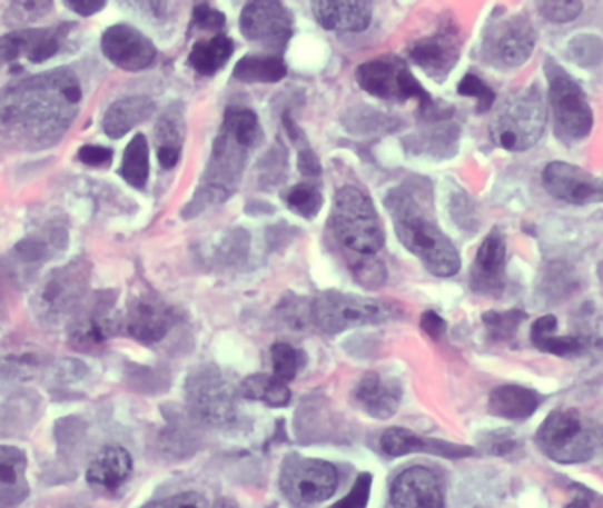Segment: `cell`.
Instances as JSON below:
<instances>
[{
	"label": "cell",
	"instance_id": "cell-1",
	"mask_svg": "<svg viewBox=\"0 0 603 508\" xmlns=\"http://www.w3.org/2000/svg\"><path fill=\"white\" fill-rule=\"evenodd\" d=\"M81 86L69 68L51 69L0 90V149L57 146L77 119Z\"/></svg>",
	"mask_w": 603,
	"mask_h": 508
},
{
	"label": "cell",
	"instance_id": "cell-2",
	"mask_svg": "<svg viewBox=\"0 0 603 508\" xmlns=\"http://www.w3.org/2000/svg\"><path fill=\"white\" fill-rule=\"evenodd\" d=\"M425 195L418 185L401 186L388 195L387 207L394 219L395 233L404 248L438 278H452L461 270L459 251L439 230L429 215Z\"/></svg>",
	"mask_w": 603,
	"mask_h": 508
},
{
	"label": "cell",
	"instance_id": "cell-3",
	"mask_svg": "<svg viewBox=\"0 0 603 508\" xmlns=\"http://www.w3.org/2000/svg\"><path fill=\"white\" fill-rule=\"evenodd\" d=\"M547 124L544 96L536 86L515 90L503 99L491 120L494 143L511 152H523L538 143Z\"/></svg>",
	"mask_w": 603,
	"mask_h": 508
},
{
	"label": "cell",
	"instance_id": "cell-4",
	"mask_svg": "<svg viewBox=\"0 0 603 508\" xmlns=\"http://www.w3.org/2000/svg\"><path fill=\"white\" fill-rule=\"evenodd\" d=\"M332 228L346 249L357 257H373L385 243L382 219L362 189H339L332 212Z\"/></svg>",
	"mask_w": 603,
	"mask_h": 508
},
{
	"label": "cell",
	"instance_id": "cell-5",
	"mask_svg": "<svg viewBox=\"0 0 603 508\" xmlns=\"http://www.w3.org/2000/svg\"><path fill=\"white\" fill-rule=\"evenodd\" d=\"M535 441L548 459L561 465H581L595 457L600 432L574 408H556L545 417Z\"/></svg>",
	"mask_w": 603,
	"mask_h": 508
},
{
	"label": "cell",
	"instance_id": "cell-6",
	"mask_svg": "<svg viewBox=\"0 0 603 508\" xmlns=\"http://www.w3.org/2000/svg\"><path fill=\"white\" fill-rule=\"evenodd\" d=\"M89 281L90 266L81 258L51 270L32 297L36 318L50 327L72 320L86 303Z\"/></svg>",
	"mask_w": 603,
	"mask_h": 508
},
{
	"label": "cell",
	"instance_id": "cell-7",
	"mask_svg": "<svg viewBox=\"0 0 603 508\" xmlns=\"http://www.w3.org/2000/svg\"><path fill=\"white\" fill-rule=\"evenodd\" d=\"M545 74L556 137L569 143L590 137L593 129V110L582 87L553 59L545 62Z\"/></svg>",
	"mask_w": 603,
	"mask_h": 508
},
{
	"label": "cell",
	"instance_id": "cell-8",
	"mask_svg": "<svg viewBox=\"0 0 603 508\" xmlns=\"http://www.w3.org/2000/svg\"><path fill=\"white\" fill-rule=\"evenodd\" d=\"M392 317L394 311L378 300L362 299L339 291H327L310 303V320L322 332L330 336L364 325L383 323Z\"/></svg>",
	"mask_w": 603,
	"mask_h": 508
},
{
	"label": "cell",
	"instance_id": "cell-9",
	"mask_svg": "<svg viewBox=\"0 0 603 508\" xmlns=\"http://www.w3.org/2000/svg\"><path fill=\"white\" fill-rule=\"evenodd\" d=\"M339 471L324 459H310L297 454L286 457L280 471V491L297 507L324 504L337 491Z\"/></svg>",
	"mask_w": 603,
	"mask_h": 508
},
{
	"label": "cell",
	"instance_id": "cell-10",
	"mask_svg": "<svg viewBox=\"0 0 603 508\" xmlns=\"http://www.w3.org/2000/svg\"><path fill=\"white\" fill-rule=\"evenodd\" d=\"M355 77L360 89L366 90L367 94L374 98L395 99V101L418 99L422 108L433 107L429 92L421 86V81L399 57L382 56L369 60L366 64L358 66Z\"/></svg>",
	"mask_w": 603,
	"mask_h": 508
},
{
	"label": "cell",
	"instance_id": "cell-11",
	"mask_svg": "<svg viewBox=\"0 0 603 508\" xmlns=\"http://www.w3.org/2000/svg\"><path fill=\"white\" fill-rule=\"evenodd\" d=\"M187 402L209 426H226L237 415V390L219 369L201 368L187 378Z\"/></svg>",
	"mask_w": 603,
	"mask_h": 508
},
{
	"label": "cell",
	"instance_id": "cell-12",
	"mask_svg": "<svg viewBox=\"0 0 603 508\" xmlns=\"http://www.w3.org/2000/svg\"><path fill=\"white\" fill-rule=\"evenodd\" d=\"M536 39L535 26L526 14L505 18L485 36V59L497 68H518L532 57Z\"/></svg>",
	"mask_w": 603,
	"mask_h": 508
},
{
	"label": "cell",
	"instance_id": "cell-13",
	"mask_svg": "<svg viewBox=\"0 0 603 508\" xmlns=\"http://www.w3.org/2000/svg\"><path fill=\"white\" fill-rule=\"evenodd\" d=\"M240 30L249 41L283 50L294 34V17L280 2L258 0L243 9Z\"/></svg>",
	"mask_w": 603,
	"mask_h": 508
},
{
	"label": "cell",
	"instance_id": "cell-14",
	"mask_svg": "<svg viewBox=\"0 0 603 508\" xmlns=\"http://www.w3.org/2000/svg\"><path fill=\"white\" fill-rule=\"evenodd\" d=\"M542 182L551 197L572 206L603 203V179L570 162H548L542 173Z\"/></svg>",
	"mask_w": 603,
	"mask_h": 508
},
{
	"label": "cell",
	"instance_id": "cell-15",
	"mask_svg": "<svg viewBox=\"0 0 603 508\" xmlns=\"http://www.w3.org/2000/svg\"><path fill=\"white\" fill-rule=\"evenodd\" d=\"M101 50L111 64L129 73H137L152 66L158 53L152 41L144 32L126 23L111 26L105 30Z\"/></svg>",
	"mask_w": 603,
	"mask_h": 508
},
{
	"label": "cell",
	"instance_id": "cell-16",
	"mask_svg": "<svg viewBox=\"0 0 603 508\" xmlns=\"http://www.w3.org/2000/svg\"><path fill=\"white\" fill-rule=\"evenodd\" d=\"M463 38L459 27L446 23L438 32L422 39L409 48V57L418 68L424 69L434 80H445L459 62Z\"/></svg>",
	"mask_w": 603,
	"mask_h": 508
},
{
	"label": "cell",
	"instance_id": "cell-17",
	"mask_svg": "<svg viewBox=\"0 0 603 508\" xmlns=\"http://www.w3.org/2000/svg\"><path fill=\"white\" fill-rule=\"evenodd\" d=\"M113 297L110 291L99 293L83 303L77 317L71 320L69 341L77 350H92L116 333L117 320L113 318Z\"/></svg>",
	"mask_w": 603,
	"mask_h": 508
},
{
	"label": "cell",
	"instance_id": "cell-18",
	"mask_svg": "<svg viewBox=\"0 0 603 508\" xmlns=\"http://www.w3.org/2000/svg\"><path fill=\"white\" fill-rule=\"evenodd\" d=\"M394 508H445L442 480L424 466H412L395 477L391 487Z\"/></svg>",
	"mask_w": 603,
	"mask_h": 508
},
{
	"label": "cell",
	"instance_id": "cell-19",
	"mask_svg": "<svg viewBox=\"0 0 603 508\" xmlns=\"http://www.w3.org/2000/svg\"><path fill=\"white\" fill-rule=\"evenodd\" d=\"M506 287V242L502 231L493 230L476 251L472 266L475 293L500 297Z\"/></svg>",
	"mask_w": 603,
	"mask_h": 508
},
{
	"label": "cell",
	"instance_id": "cell-20",
	"mask_svg": "<svg viewBox=\"0 0 603 508\" xmlns=\"http://www.w3.org/2000/svg\"><path fill=\"white\" fill-rule=\"evenodd\" d=\"M175 325L174 309L168 308L162 300L141 295L132 300L126 315V332L132 339L144 345H154L165 339L166 333L170 332Z\"/></svg>",
	"mask_w": 603,
	"mask_h": 508
},
{
	"label": "cell",
	"instance_id": "cell-21",
	"mask_svg": "<svg viewBox=\"0 0 603 508\" xmlns=\"http://www.w3.org/2000/svg\"><path fill=\"white\" fill-rule=\"evenodd\" d=\"M353 401L373 419L387 420L399 410L401 401H403V385L399 380L379 375V372H367L355 385Z\"/></svg>",
	"mask_w": 603,
	"mask_h": 508
},
{
	"label": "cell",
	"instance_id": "cell-22",
	"mask_svg": "<svg viewBox=\"0 0 603 508\" xmlns=\"http://www.w3.org/2000/svg\"><path fill=\"white\" fill-rule=\"evenodd\" d=\"M132 474V457L120 445L102 447L87 468L86 480L93 491L116 495Z\"/></svg>",
	"mask_w": 603,
	"mask_h": 508
},
{
	"label": "cell",
	"instance_id": "cell-23",
	"mask_svg": "<svg viewBox=\"0 0 603 508\" xmlns=\"http://www.w3.org/2000/svg\"><path fill=\"white\" fill-rule=\"evenodd\" d=\"M379 449L387 457H403L408 454H434V456L467 457L473 456L475 450L464 445L448 444V441L434 440V438H424L409 429L391 428L383 432L379 438Z\"/></svg>",
	"mask_w": 603,
	"mask_h": 508
},
{
	"label": "cell",
	"instance_id": "cell-24",
	"mask_svg": "<svg viewBox=\"0 0 603 508\" xmlns=\"http://www.w3.org/2000/svg\"><path fill=\"white\" fill-rule=\"evenodd\" d=\"M47 368L48 353L43 348L13 338L0 342V380H34Z\"/></svg>",
	"mask_w": 603,
	"mask_h": 508
},
{
	"label": "cell",
	"instance_id": "cell-25",
	"mask_svg": "<svg viewBox=\"0 0 603 508\" xmlns=\"http://www.w3.org/2000/svg\"><path fill=\"white\" fill-rule=\"evenodd\" d=\"M313 13L325 30L337 32H362L373 20L370 6L353 0H319L313 4Z\"/></svg>",
	"mask_w": 603,
	"mask_h": 508
},
{
	"label": "cell",
	"instance_id": "cell-26",
	"mask_svg": "<svg viewBox=\"0 0 603 508\" xmlns=\"http://www.w3.org/2000/svg\"><path fill=\"white\" fill-rule=\"evenodd\" d=\"M542 398L535 390L521 385H502L488 396V411L506 420H526L538 410Z\"/></svg>",
	"mask_w": 603,
	"mask_h": 508
},
{
	"label": "cell",
	"instance_id": "cell-27",
	"mask_svg": "<svg viewBox=\"0 0 603 508\" xmlns=\"http://www.w3.org/2000/svg\"><path fill=\"white\" fill-rule=\"evenodd\" d=\"M156 104L152 99L145 96H135V98H123L111 103L102 119V129L111 140H119L126 137L132 128L150 119Z\"/></svg>",
	"mask_w": 603,
	"mask_h": 508
},
{
	"label": "cell",
	"instance_id": "cell-28",
	"mask_svg": "<svg viewBox=\"0 0 603 508\" xmlns=\"http://www.w3.org/2000/svg\"><path fill=\"white\" fill-rule=\"evenodd\" d=\"M557 329V320L553 315H545L538 318L532 327V342L544 353L556 355V357H577L586 351L584 339L575 336H554Z\"/></svg>",
	"mask_w": 603,
	"mask_h": 508
},
{
	"label": "cell",
	"instance_id": "cell-29",
	"mask_svg": "<svg viewBox=\"0 0 603 508\" xmlns=\"http://www.w3.org/2000/svg\"><path fill=\"white\" fill-rule=\"evenodd\" d=\"M234 52V39L223 34L214 36L207 41H198L192 47L191 53H189V64L204 77H212L225 68Z\"/></svg>",
	"mask_w": 603,
	"mask_h": 508
},
{
	"label": "cell",
	"instance_id": "cell-30",
	"mask_svg": "<svg viewBox=\"0 0 603 508\" xmlns=\"http://www.w3.org/2000/svg\"><path fill=\"white\" fill-rule=\"evenodd\" d=\"M286 74L285 60L277 56H247L234 69V77L243 83H276Z\"/></svg>",
	"mask_w": 603,
	"mask_h": 508
},
{
	"label": "cell",
	"instance_id": "cell-31",
	"mask_svg": "<svg viewBox=\"0 0 603 508\" xmlns=\"http://www.w3.org/2000/svg\"><path fill=\"white\" fill-rule=\"evenodd\" d=\"M240 394L253 401H264L274 408H283L291 401L288 384L274 375H251L240 384Z\"/></svg>",
	"mask_w": 603,
	"mask_h": 508
},
{
	"label": "cell",
	"instance_id": "cell-32",
	"mask_svg": "<svg viewBox=\"0 0 603 508\" xmlns=\"http://www.w3.org/2000/svg\"><path fill=\"white\" fill-rule=\"evenodd\" d=\"M149 143L144 135H137L123 150L120 177L132 188L144 189L149 180Z\"/></svg>",
	"mask_w": 603,
	"mask_h": 508
},
{
	"label": "cell",
	"instance_id": "cell-33",
	"mask_svg": "<svg viewBox=\"0 0 603 508\" xmlns=\"http://www.w3.org/2000/svg\"><path fill=\"white\" fill-rule=\"evenodd\" d=\"M223 128L247 150L253 149L258 143L259 135H261L258 116H256L255 111L247 110V108H231V110L226 111Z\"/></svg>",
	"mask_w": 603,
	"mask_h": 508
},
{
	"label": "cell",
	"instance_id": "cell-34",
	"mask_svg": "<svg viewBox=\"0 0 603 508\" xmlns=\"http://www.w3.org/2000/svg\"><path fill=\"white\" fill-rule=\"evenodd\" d=\"M29 459L14 445H0V491L26 484Z\"/></svg>",
	"mask_w": 603,
	"mask_h": 508
},
{
	"label": "cell",
	"instance_id": "cell-35",
	"mask_svg": "<svg viewBox=\"0 0 603 508\" xmlns=\"http://www.w3.org/2000/svg\"><path fill=\"white\" fill-rule=\"evenodd\" d=\"M527 315L523 309H511V311H487L482 321L491 341H512L517 336L518 327L526 320Z\"/></svg>",
	"mask_w": 603,
	"mask_h": 508
},
{
	"label": "cell",
	"instance_id": "cell-36",
	"mask_svg": "<svg viewBox=\"0 0 603 508\" xmlns=\"http://www.w3.org/2000/svg\"><path fill=\"white\" fill-rule=\"evenodd\" d=\"M53 9V4L48 0H20L11 2L6 9L4 23L11 30H23L30 23L38 22L47 17Z\"/></svg>",
	"mask_w": 603,
	"mask_h": 508
},
{
	"label": "cell",
	"instance_id": "cell-37",
	"mask_svg": "<svg viewBox=\"0 0 603 508\" xmlns=\"http://www.w3.org/2000/svg\"><path fill=\"white\" fill-rule=\"evenodd\" d=\"M286 206L294 210L295 215L304 219H313L319 215V210L324 207V197L316 186L297 185L289 188L283 195Z\"/></svg>",
	"mask_w": 603,
	"mask_h": 508
},
{
	"label": "cell",
	"instance_id": "cell-38",
	"mask_svg": "<svg viewBox=\"0 0 603 508\" xmlns=\"http://www.w3.org/2000/svg\"><path fill=\"white\" fill-rule=\"evenodd\" d=\"M270 355H273L274 376H276L277 380L285 381V384L295 380L300 369H304V363H306L304 351L297 350L288 342H276L270 348Z\"/></svg>",
	"mask_w": 603,
	"mask_h": 508
},
{
	"label": "cell",
	"instance_id": "cell-39",
	"mask_svg": "<svg viewBox=\"0 0 603 508\" xmlns=\"http://www.w3.org/2000/svg\"><path fill=\"white\" fill-rule=\"evenodd\" d=\"M39 29L11 30L9 34L0 38V71L4 66L11 64L22 56L29 59Z\"/></svg>",
	"mask_w": 603,
	"mask_h": 508
},
{
	"label": "cell",
	"instance_id": "cell-40",
	"mask_svg": "<svg viewBox=\"0 0 603 508\" xmlns=\"http://www.w3.org/2000/svg\"><path fill=\"white\" fill-rule=\"evenodd\" d=\"M184 135H186V122H184L182 111L177 110L174 104L162 113L156 126L158 149L182 150Z\"/></svg>",
	"mask_w": 603,
	"mask_h": 508
},
{
	"label": "cell",
	"instance_id": "cell-41",
	"mask_svg": "<svg viewBox=\"0 0 603 508\" xmlns=\"http://www.w3.org/2000/svg\"><path fill=\"white\" fill-rule=\"evenodd\" d=\"M482 450L491 456L517 459L523 456L524 445L514 432L500 429V431L488 432L482 438Z\"/></svg>",
	"mask_w": 603,
	"mask_h": 508
},
{
	"label": "cell",
	"instance_id": "cell-42",
	"mask_svg": "<svg viewBox=\"0 0 603 508\" xmlns=\"http://www.w3.org/2000/svg\"><path fill=\"white\" fill-rule=\"evenodd\" d=\"M457 92L466 98L476 99V111L478 113H485V111L493 108L494 101H496V94L494 90L485 83L484 80L476 77V74L467 73L466 77L461 80Z\"/></svg>",
	"mask_w": 603,
	"mask_h": 508
},
{
	"label": "cell",
	"instance_id": "cell-43",
	"mask_svg": "<svg viewBox=\"0 0 603 508\" xmlns=\"http://www.w3.org/2000/svg\"><path fill=\"white\" fill-rule=\"evenodd\" d=\"M538 13L553 23L572 22L581 14V2H538Z\"/></svg>",
	"mask_w": 603,
	"mask_h": 508
},
{
	"label": "cell",
	"instance_id": "cell-44",
	"mask_svg": "<svg viewBox=\"0 0 603 508\" xmlns=\"http://www.w3.org/2000/svg\"><path fill=\"white\" fill-rule=\"evenodd\" d=\"M370 487H373V475H358L348 495L330 508H366L369 504Z\"/></svg>",
	"mask_w": 603,
	"mask_h": 508
},
{
	"label": "cell",
	"instance_id": "cell-45",
	"mask_svg": "<svg viewBox=\"0 0 603 508\" xmlns=\"http://www.w3.org/2000/svg\"><path fill=\"white\" fill-rule=\"evenodd\" d=\"M358 263H353L352 270L357 276L358 281L366 288L382 287L383 281L387 278L385 269L379 261L373 260L369 257H360Z\"/></svg>",
	"mask_w": 603,
	"mask_h": 508
},
{
	"label": "cell",
	"instance_id": "cell-46",
	"mask_svg": "<svg viewBox=\"0 0 603 508\" xmlns=\"http://www.w3.org/2000/svg\"><path fill=\"white\" fill-rule=\"evenodd\" d=\"M14 257L26 263H39L50 258V243L43 239H23L14 246Z\"/></svg>",
	"mask_w": 603,
	"mask_h": 508
},
{
	"label": "cell",
	"instance_id": "cell-47",
	"mask_svg": "<svg viewBox=\"0 0 603 508\" xmlns=\"http://www.w3.org/2000/svg\"><path fill=\"white\" fill-rule=\"evenodd\" d=\"M141 508H207V501L198 492H180L162 500L150 501Z\"/></svg>",
	"mask_w": 603,
	"mask_h": 508
},
{
	"label": "cell",
	"instance_id": "cell-48",
	"mask_svg": "<svg viewBox=\"0 0 603 508\" xmlns=\"http://www.w3.org/2000/svg\"><path fill=\"white\" fill-rule=\"evenodd\" d=\"M192 17H195V26L204 30H219L226 23L225 14L219 9H214L209 4L196 6Z\"/></svg>",
	"mask_w": 603,
	"mask_h": 508
},
{
	"label": "cell",
	"instance_id": "cell-49",
	"mask_svg": "<svg viewBox=\"0 0 603 508\" xmlns=\"http://www.w3.org/2000/svg\"><path fill=\"white\" fill-rule=\"evenodd\" d=\"M570 504L565 508H603V496L599 492L591 491L587 487L579 486V484H572L569 487Z\"/></svg>",
	"mask_w": 603,
	"mask_h": 508
},
{
	"label": "cell",
	"instance_id": "cell-50",
	"mask_svg": "<svg viewBox=\"0 0 603 508\" xmlns=\"http://www.w3.org/2000/svg\"><path fill=\"white\" fill-rule=\"evenodd\" d=\"M78 159L87 167H107L113 159V150L102 146H83L78 150Z\"/></svg>",
	"mask_w": 603,
	"mask_h": 508
},
{
	"label": "cell",
	"instance_id": "cell-51",
	"mask_svg": "<svg viewBox=\"0 0 603 508\" xmlns=\"http://www.w3.org/2000/svg\"><path fill=\"white\" fill-rule=\"evenodd\" d=\"M421 325L422 330L434 341H439L445 336L446 321L436 311H425L422 315Z\"/></svg>",
	"mask_w": 603,
	"mask_h": 508
},
{
	"label": "cell",
	"instance_id": "cell-52",
	"mask_svg": "<svg viewBox=\"0 0 603 508\" xmlns=\"http://www.w3.org/2000/svg\"><path fill=\"white\" fill-rule=\"evenodd\" d=\"M30 487L29 484H22V486L13 487V489H6L0 491V508H17L29 498Z\"/></svg>",
	"mask_w": 603,
	"mask_h": 508
},
{
	"label": "cell",
	"instance_id": "cell-53",
	"mask_svg": "<svg viewBox=\"0 0 603 508\" xmlns=\"http://www.w3.org/2000/svg\"><path fill=\"white\" fill-rule=\"evenodd\" d=\"M86 372V363H81L80 360H62L60 366H57V375H59L60 380L69 381V384L81 380Z\"/></svg>",
	"mask_w": 603,
	"mask_h": 508
},
{
	"label": "cell",
	"instance_id": "cell-54",
	"mask_svg": "<svg viewBox=\"0 0 603 508\" xmlns=\"http://www.w3.org/2000/svg\"><path fill=\"white\" fill-rule=\"evenodd\" d=\"M298 168H300V173H304V176L307 177H316L322 173L319 159L316 158V155L310 150V147L300 150V155H298Z\"/></svg>",
	"mask_w": 603,
	"mask_h": 508
},
{
	"label": "cell",
	"instance_id": "cell-55",
	"mask_svg": "<svg viewBox=\"0 0 603 508\" xmlns=\"http://www.w3.org/2000/svg\"><path fill=\"white\" fill-rule=\"evenodd\" d=\"M65 6L69 11H75L80 17H92L105 9L107 2H102V0H98V2L96 0H71V2H65Z\"/></svg>",
	"mask_w": 603,
	"mask_h": 508
},
{
	"label": "cell",
	"instance_id": "cell-56",
	"mask_svg": "<svg viewBox=\"0 0 603 508\" xmlns=\"http://www.w3.org/2000/svg\"><path fill=\"white\" fill-rule=\"evenodd\" d=\"M599 273H600V281H602V287H603V260H602V263H600Z\"/></svg>",
	"mask_w": 603,
	"mask_h": 508
},
{
	"label": "cell",
	"instance_id": "cell-57",
	"mask_svg": "<svg viewBox=\"0 0 603 508\" xmlns=\"http://www.w3.org/2000/svg\"><path fill=\"white\" fill-rule=\"evenodd\" d=\"M600 444H603V436L600 435Z\"/></svg>",
	"mask_w": 603,
	"mask_h": 508
}]
</instances>
